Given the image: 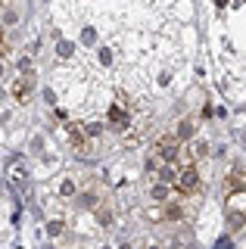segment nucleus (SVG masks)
Masks as SVG:
<instances>
[{
    "instance_id": "nucleus-1",
    "label": "nucleus",
    "mask_w": 246,
    "mask_h": 249,
    "mask_svg": "<svg viewBox=\"0 0 246 249\" xmlns=\"http://www.w3.org/2000/svg\"><path fill=\"white\" fill-rule=\"evenodd\" d=\"M109 124H112L115 131H128V124H131V115H128L125 103H115V106L109 109Z\"/></svg>"
},
{
    "instance_id": "nucleus-2",
    "label": "nucleus",
    "mask_w": 246,
    "mask_h": 249,
    "mask_svg": "<svg viewBox=\"0 0 246 249\" xmlns=\"http://www.w3.org/2000/svg\"><path fill=\"white\" fill-rule=\"evenodd\" d=\"M196 184H199L196 168H193V165L181 168V175H178V190H181V193H190V190H196Z\"/></svg>"
},
{
    "instance_id": "nucleus-3",
    "label": "nucleus",
    "mask_w": 246,
    "mask_h": 249,
    "mask_svg": "<svg viewBox=\"0 0 246 249\" xmlns=\"http://www.w3.org/2000/svg\"><path fill=\"white\" fill-rule=\"evenodd\" d=\"M175 153H178V137H162L156 143V156H159V159H168V162H172Z\"/></svg>"
},
{
    "instance_id": "nucleus-4",
    "label": "nucleus",
    "mask_w": 246,
    "mask_h": 249,
    "mask_svg": "<svg viewBox=\"0 0 246 249\" xmlns=\"http://www.w3.org/2000/svg\"><path fill=\"white\" fill-rule=\"evenodd\" d=\"M13 93H16L19 100H25V97H28V81H19V84H13Z\"/></svg>"
},
{
    "instance_id": "nucleus-5",
    "label": "nucleus",
    "mask_w": 246,
    "mask_h": 249,
    "mask_svg": "<svg viewBox=\"0 0 246 249\" xmlns=\"http://www.w3.org/2000/svg\"><path fill=\"white\" fill-rule=\"evenodd\" d=\"M6 53V37H3V31H0V56Z\"/></svg>"
}]
</instances>
